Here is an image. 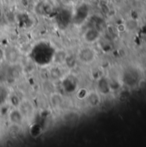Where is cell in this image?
Segmentation results:
<instances>
[{"label": "cell", "mask_w": 146, "mask_h": 147, "mask_svg": "<svg viewBox=\"0 0 146 147\" xmlns=\"http://www.w3.org/2000/svg\"><path fill=\"white\" fill-rule=\"evenodd\" d=\"M20 113L22 114V116L24 117H29L31 114L33 113V107L28 101H24L21 102L20 104V109H19Z\"/></svg>", "instance_id": "6da1fadb"}]
</instances>
